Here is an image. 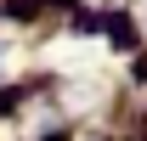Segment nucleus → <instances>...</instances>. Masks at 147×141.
<instances>
[{
  "mask_svg": "<svg viewBox=\"0 0 147 141\" xmlns=\"http://www.w3.org/2000/svg\"><path fill=\"white\" fill-rule=\"evenodd\" d=\"M142 23H147V0H142Z\"/></svg>",
  "mask_w": 147,
  "mask_h": 141,
  "instance_id": "2",
  "label": "nucleus"
},
{
  "mask_svg": "<svg viewBox=\"0 0 147 141\" xmlns=\"http://www.w3.org/2000/svg\"><path fill=\"white\" fill-rule=\"evenodd\" d=\"M0 73H6V40H0Z\"/></svg>",
  "mask_w": 147,
  "mask_h": 141,
  "instance_id": "1",
  "label": "nucleus"
}]
</instances>
